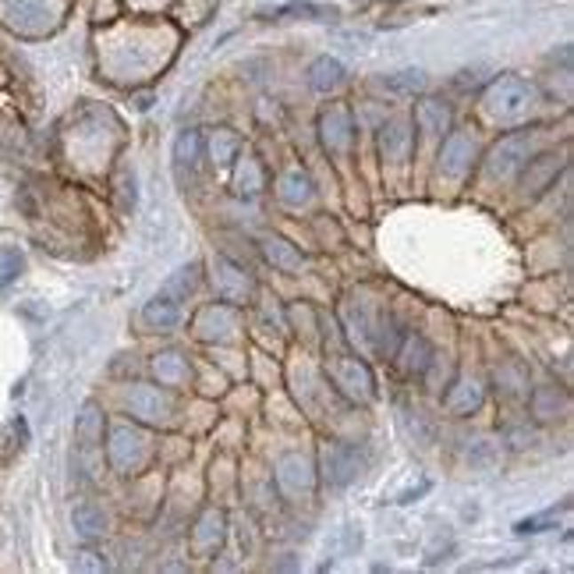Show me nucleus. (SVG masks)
<instances>
[{
  "label": "nucleus",
  "instance_id": "obj_5",
  "mask_svg": "<svg viewBox=\"0 0 574 574\" xmlns=\"http://www.w3.org/2000/svg\"><path fill=\"white\" fill-rule=\"evenodd\" d=\"M475 156H479L475 135L472 132H450L443 139V149H440V171L447 178H461V174H468V167H472Z\"/></svg>",
  "mask_w": 574,
  "mask_h": 574
},
{
  "label": "nucleus",
  "instance_id": "obj_22",
  "mask_svg": "<svg viewBox=\"0 0 574 574\" xmlns=\"http://www.w3.org/2000/svg\"><path fill=\"white\" fill-rule=\"evenodd\" d=\"M21 270H25V256L18 249H0V287L18 281Z\"/></svg>",
  "mask_w": 574,
  "mask_h": 574
},
{
  "label": "nucleus",
  "instance_id": "obj_21",
  "mask_svg": "<svg viewBox=\"0 0 574 574\" xmlns=\"http://www.w3.org/2000/svg\"><path fill=\"white\" fill-rule=\"evenodd\" d=\"M482 397H486V390L472 379V383H458V390L447 397V408L454 411V415H468V411H475L479 404H482Z\"/></svg>",
  "mask_w": 574,
  "mask_h": 574
},
{
  "label": "nucleus",
  "instance_id": "obj_10",
  "mask_svg": "<svg viewBox=\"0 0 574 574\" xmlns=\"http://www.w3.org/2000/svg\"><path fill=\"white\" fill-rule=\"evenodd\" d=\"M411 146V121L408 117H390L379 124V153L383 160H404Z\"/></svg>",
  "mask_w": 574,
  "mask_h": 574
},
{
  "label": "nucleus",
  "instance_id": "obj_20",
  "mask_svg": "<svg viewBox=\"0 0 574 574\" xmlns=\"http://www.w3.org/2000/svg\"><path fill=\"white\" fill-rule=\"evenodd\" d=\"M71 522H75V529H78L82 539H100L103 529H107V518H103V511L96 504H78L71 511Z\"/></svg>",
  "mask_w": 574,
  "mask_h": 574
},
{
  "label": "nucleus",
  "instance_id": "obj_17",
  "mask_svg": "<svg viewBox=\"0 0 574 574\" xmlns=\"http://www.w3.org/2000/svg\"><path fill=\"white\" fill-rule=\"evenodd\" d=\"M379 89L394 92V96H415L426 89V75L419 68H404V71H394V75H383L379 78Z\"/></svg>",
  "mask_w": 574,
  "mask_h": 574
},
{
  "label": "nucleus",
  "instance_id": "obj_11",
  "mask_svg": "<svg viewBox=\"0 0 574 574\" xmlns=\"http://www.w3.org/2000/svg\"><path fill=\"white\" fill-rule=\"evenodd\" d=\"M394 358H401V369H404V376H426L429 372V365H433V347H429V340L426 337H411V333H404V340H401V347H397V355Z\"/></svg>",
  "mask_w": 574,
  "mask_h": 574
},
{
  "label": "nucleus",
  "instance_id": "obj_6",
  "mask_svg": "<svg viewBox=\"0 0 574 574\" xmlns=\"http://www.w3.org/2000/svg\"><path fill=\"white\" fill-rule=\"evenodd\" d=\"M199 163H203V135L199 132H181L178 142H174V174H178L181 188L195 185Z\"/></svg>",
  "mask_w": 574,
  "mask_h": 574
},
{
  "label": "nucleus",
  "instance_id": "obj_24",
  "mask_svg": "<svg viewBox=\"0 0 574 574\" xmlns=\"http://www.w3.org/2000/svg\"><path fill=\"white\" fill-rule=\"evenodd\" d=\"M235 156H238V135L217 132L213 135V163H231Z\"/></svg>",
  "mask_w": 574,
  "mask_h": 574
},
{
  "label": "nucleus",
  "instance_id": "obj_12",
  "mask_svg": "<svg viewBox=\"0 0 574 574\" xmlns=\"http://www.w3.org/2000/svg\"><path fill=\"white\" fill-rule=\"evenodd\" d=\"M259 249H263V256L277 267V270H284V274H301V267H305V256L284 242V238H277V235H267V238H259Z\"/></svg>",
  "mask_w": 574,
  "mask_h": 574
},
{
  "label": "nucleus",
  "instance_id": "obj_9",
  "mask_svg": "<svg viewBox=\"0 0 574 574\" xmlns=\"http://www.w3.org/2000/svg\"><path fill=\"white\" fill-rule=\"evenodd\" d=\"M415 121H419V128H422L426 139H443V135L450 132L454 114H450V103H447V100L426 96V100L419 103V110H415Z\"/></svg>",
  "mask_w": 574,
  "mask_h": 574
},
{
  "label": "nucleus",
  "instance_id": "obj_7",
  "mask_svg": "<svg viewBox=\"0 0 574 574\" xmlns=\"http://www.w3.org/2000/svg\"><path fill=\"white\" fill-rule=\"evenodd\" d=\"M568 167V160L564 156H532L525 167H522V188H525V195L529 199H536L539 192H546L554 181H557V174Z\"/></svg>",
  "mask_w": 574,
  "mask_h": 574
},
{
  "label": "nucleus",
  "instance_id": "obj_3",
  "mask_svg": "<svg viewBox=\"0 0 574 574\" xmlns=\"http://www.w3.org/2000/svg\"><path fill=\"white\" fill-rule=\"evenodd\" d=\"M326 376L333 379V387L344 394V397H351V401H372V376H369V369L362 365V362H355V358H333L330 362V369H326Z\"/></svg>",
  "mask_w": 574,
  "mask_h": 574
},
{
  "label": "nucleus",
  "instance_id": "obj_8",
  "mask_svg": "<svg viewBox=\"0 0 574 574\" xmlns=\"http://www.w3.org/2000/svg\"><path fill=\"white\" fill-rule=\"evenodd\" d=\"M319 135H323V146H326L330 153H347L351 135H355L351 114H347L344 107H330V110H323V117H319Z\"/></svg>",
  "mask_w": 574,
  "mask_h": 574
},
{
  "label": "nucleus",
  "instance_id": "obj_18",
  "mask_svg": "<svg viewBox=\"0 0 574 574\" xmlns=\"http://www.w3.org/2000/svg\"><path fill=\"white\" fill-rule=\"evenodd\" d=\"M312 199V178L305 171H287L281 178V203L284 206H305Z\"/></svg>",
  "mask_w": 574,
  "mask_h": 574
},
{
  "label": "nucleus",
  "instance_id": "obj_23",
  "mask_svg": "<svg viewBox=\"0 0 574 574\" xmlns=\"http://www.w3.org/2000/svg\"><path fill=\"white\" fill-rule=\"evenodd\" d=\"M195 539H199V546H206V550L213 546V539L220 543V539H224V514L210 511V514L203 518V525H199V536H195Z\"/></svg>",
  "mask_w": 574,
  "mask_h": 574
},
{
  "label": "nucleus",
  "instance_id": "obj_13",
  "mask_svg": "<svg viewBox=\"0 0 574 574\" xmlns=\"http://www.w3.org/2000/svg\"><path fill=\"white\" fill-rule=\"evenodd\" d=\"M347 82V68L337 60V57H319L312 68H308V85L315 92H333Z\"/></svg>",
  "mask_w": 574,
  "mask_h": 574
},
{
  "label": "nucleus",
  "instance_id": "obj_19",
  "mask_svg": "<svg viewBox=\"0 0 574 574\" xmlns=\"http://www.w3.org/2000/svg\"><path fill=\"white\" fill-rule=\"evenodd\" d=\"M571 511V504L564 500L561 507H550V511H543V514H532V518H522L518 525H514V532L518 536H539V532H550V529H557L561 525V518Z\"/></svg>",
  "mask_w": 574,
  "mask_h": 574
},
{
  "label": "nucleus",
  "instance_id": "obj_16",
  "mask_svg": "<svg viewBox=\"0 0 574 574\" xmlns=\"http://www.w3.org/2000/svg\"><path fill=\"white\" fill-rule=\"evenodd\" d=\"M564 411H568L564 390H557V387H536V390H532V415H536V419L550 422V419H561Z\"/></svg>",
  "mask_w": 574,
  "mask_h": 574
},
{
  "label": "nucleus",
  "instance_id": "obj_1",
  "mask_svg": "<svg viewBox=\"0 0 574 574\" xmlns=\"http://www.w3.org/2000/svg\"><path fill=\"white\" fill-rule=\"evenodd\" d=\"M536 100H539L536 85L525 82V78H518V75H500V78L490 82V89L482 92L486 114H490L493 121H504V124L529 117V110L536 107Z\"/></svg>",
  "mask_w": 574,
  "mask_h": 574
},
{
  "label": "nucleus",
  "instance_id": "obj_29",
  "mask_svg": "<svg viewBox=\"0 0 574 574\" xmlns=\"http://www.w3.org/2000/svg\"><path fill=\"white\" fill-rule=\"evenodd\" d=\"M426 490H429V482H426V479H422V482H419V486H415V490H408V493H401V497H397V504H411V500H415V497H422V493H426Z\"/></svg>",
  "mask_w": 574,
  "mask_h": 574
},
{
  "label": "nucleus",
  "instance_id": "obj_14",
  "mask_svg": "<svg viewBox=\"0 0 574 574\" xmlns=\"http://www.w3.org/2000/svg\"><path fill=\"white\" fill-rule=\"evenodd\" d=\"M369 333H372V347H376L379 355H387V358H394L397 347H401V340H404V330H401L397 315H390V312H379Z\"/></svg>",
  "mask_w": 574,
  "mask_h": 574
},
{
  "label": "nucleus",
  "instance_id": "obj_15",
  "mask_svg": "<svg viewBox=\"0 0 574 574\" xmlns=\"http://www.w3.org/2000/svg\"><path fill=\"white\" fill-rule=\"evenodd\" d=\"M178 319H181V308H178L174 294H156V298L146 301V308H142V323L153 326V330H171Z\"/></svg>",
  "mask_w": 574,
  "mask_h": 574
},
{
  "label": "nucleus",
  "instance_id": "obj_4",
  "mask_svg": "<svg viewBox=\"0 0 574 574\" xmlns=\"http://www.w3.org/2000/svg\"><path fill=\"white\" fill-rule=\"evenodd\" d=\"M362 472V458L355 447L347 443H326L323 447V479L330 490H344L347 482H355Z\"/></svg>",
  "mask_w": 574,
  "mask_h": 574
},
{
  "label": "nucleus",
  "instance_id": "obj_28",
  "mask_svg": "<svg viewBox=\"0 0 574 574\" xmlns=\"http://www.w3.org/2000/svg\"><path fill=\"white\" fill-rule=\"evenodd\" d=\"M195 274H199L195 267H188V270H181V274L174 277V284L167 287V294H185V291H192V287H195Z\"/></svg>",
  "mask_w": 574,
  "mask_h": 574
},
{
  "label": "nucleus",
  "instance_id": "obj_26",
  "mask_svg": "<svg viewBox=\"0 0 574 574\" xmlns=\"http://www.w3.org/2000/svg\"><path fill=\"white\" fill-rule=\"evenodd\" d=\"M274 14H277V18H333V11L315 7V4H291V7L274 11Z\"/></svg>",
  "mask_w": 574,
  "mask_h": 574
},
{
  "label": "nucleus",
  "instance_id": "obj_27",
  "mask_svg": "<svg viewBox=\"0 0 574 574\" xmlns=\"http://www.w3.org/2000/svg\"><path fill=\"white\" fill-rule=\"evenodd\" d=\"M497 383L504 387V394H507V397H514V394H522V390H525V376H522L518 369H497Z\"/></svg>",
  "mask_w": 574,
  "mask_h": 574
},
{
  "label": "nucleus",
  "instance_id": "obj_2",
  "mask_svg": "<svg viewBox=\"0 0 574 574\" xmlns=\"http://www.w3.org/2000/svg\"><path fill=\"white\" fill-rule=\"evenodd\" d=\"M536 139H539L536 132H518V135L500 139L490 149V156H486V174L490 178H500V181L522 174V167L536 156Z\"/></svg>",
  "mask_w": 574,
  "mask_h": 574
},
{
  "label": "nucleus",
  "instance_id": "obj_25",
  "mask_svg": "<svg viewBox=\"0 0 574 574\" xmlns=\"http://www.w3.org/2000/svg\"><path fill=\"white\" fill-rule=\"evenodd\" d=\"M78 440L82 447H92L100 440V411L96 408H85L82 419H78Z\"/></svg>",
  "mask_w": 574,
  "mask_h": 574
}]
</instances>
